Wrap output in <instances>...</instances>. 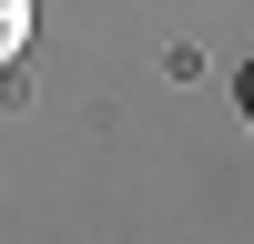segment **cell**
I'll return each instance as SVG.
<instances>
[{
	"label": "cell",
	"instance_id": "cell-1",
	"mask_svg": "<svg viewBox=\"0 0 254 244\" xmlns=\"http://www.w3.org/2000/svg\"><path fill=\"white\" fill-rule=\"evenodd\" d=\"M20 41H31V0H0V71L20 61Z\"/></svg>",
	"mask_w": 254,
	"mask_h": 244
},
{
	"label": "cell",
	"instance_id": "cell-2",
	"mask_svg": "<svg viewBox=\"0 0 254 244\" xmlns=\"http://www.w3.org/2000/svg\"><path fill=\"white\" fill-rule=\"evenodd\" d=\"M234 92H244V122H254V61H244V81H234Z\"/></svg>",
	"mask_w": 254,
	"mask_h": 244
}]
</instances>
